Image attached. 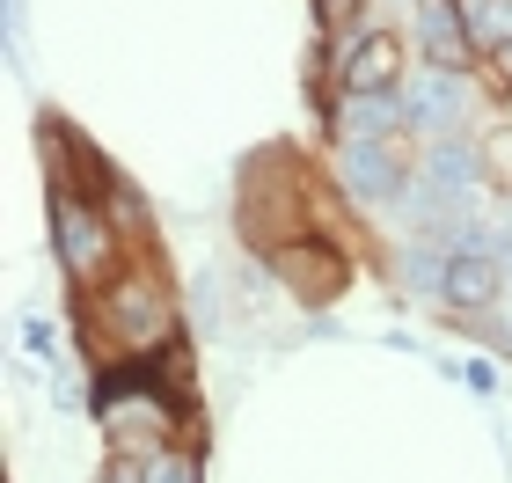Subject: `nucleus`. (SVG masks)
I'll use <instances>...</instances> for the list:
<instances>
[{"instance_id": "obj_13", "label": "nucleus", "mask_w": 512, "mask_h": 483, "mask_svg": "<svg viewBox=\"0 0 512 483\" xmlns=\"http://www.w3.org/2000/svg\"><path fill=\"white\" fill-rule=\"evenodd\" d=\"M147 483H198V447H161L147 462Z\"/></svg>"}, {"instance_id": "obj_8", "label": "nucleus", "mask_w": 512, "mask_h": 483, "mask_svg": "<svg viewBox=\"0 0 512 483\" xmlns=\"http://www.w3.org/2000/svg\"><path fill=\"white\" fill-rule=\"evenodd\" d=\"M447 271H454L447 235H403V249H395V279H403L410 301H447Z\"/></svg>"}, {"instance_id": "obj_9", "label": "nucleus", "mask_w": 512, "mask_h": 483, "mask_svg": "<svg viewBox=\"0 0 512 483\" xmlns=\"http://www.w3.org/2000/svg\"><path fill=\"white\" fill-rule=\"evenodd\" d=\"M498 301H505V264H498V257H454V271H447V301H439V308L483 322Z\"/></svg>"}, {"instance_id": "obj_7", "label": "nucleus", "mask_w": 512, "mask_h": 483, "mask_svg": "<svg viewBox=\"0 0 512 483\" xmlns=\"http://www.w3.org/2000/svg\"><path fill=\"white\" fill-rule=\"evenodd\" d=\"M403 30H410V52L425 59V66H476V44H469V30H461L454 0H425Z\"/></svg>"}, {"instance_id": "obj_16", "label": "nucleus", "mask_w": 512, "mask_h": 483, "mask_svg": "<svg viewBox=\"0 0 512 483\" xmlns=\"http://www.w3.org/2000/svg\"><path fill=\"white\" fill-rule=\"evenodd\" d=\"M491 81H498V88H505V96H512V44H505V52L491 59Z\"/></svg>"}, {"instance_id": "obj_10", "label": "nucleus", "mask_w": 512, "mask_h": 483, "mask_svg": "<svg viewBox=\"0 0 512 483\" xmlns=\"http://www.w3.org/2000/svg\"><path fill=\"white\" fill-rule=\"evenodd\" d=\"M461 8V30H469L476 59H498L512 44V0H454Z\"/></svg>"}, {"instance_id": "obj_1", "label": "nucleus", "mask_w": 512, "mask_h": 483, "mask_svg": "<svg viewBox=\"0 0 512 483\" xmlns=\"http://www.w3.org/2000/svg\"><path fill=\"white\" fill-rule=\"evenodd\" d=\"M88 330H96V352L110 359H154L183 344V308L154 264H125L103 293H88Z\"/></svg>"}, {"instance_id": "obj_4", "label": "nucleus", "mask_w": 512, "mask_h": 483, "mask_svg": "<svg viewBox=\"0 0 512 483\" xmlns=\"http://www.w3.org/2000/svg\"><path fill=\"white\" fill-rule=\"evenodd\" d=\"M417 183L447 205V220L483 213V191H491V154H483L476 132H447V140L417 147Z\"/></svg>"}, {"instance_id": "obj_15", "label": "nucleus", "mask_w": 512, "mask_h": 483, "mask_svg": "<svg viewBox=\"0 0 512 483\" xmlns=\"http://www.w3.org/2000/svg\"><path fill=\"white\" fill-rule=\"evenodd\" d=\"M96 483H147V454H110Z\"/></svg>"}, {"instance_id": "obj_14", "label": "nucleus", "mask_w": 512, "mask_h": 483, "mask_svg": "<svg viewBox=\"0 0 512 483\" xmlns=\"http://www.w3.org/2000/svg\"><path fill=\"white\" fill-rule=\"evenodd\" d=\"M22 352H30V359H52V366H59V322H44V315H22Z\"/></svg>"}, {"instance_id": "obj_11", "label": "nucleus", "mask_w": 512, "mask_h": 483, "mask_svg": "<svg viewBox=\"0 0 512 483\" xmlns=\"http://www.w3.org/2000/svg\"><path fill=\"white\" fill-rule=\"evenodd\" d=\"M359 22H374V0H315V30L322 37H352Z\"/></svg>"}, {"instance_id": "obj_12", "label": "nucleus", "mask_w": 512, "mask_h": 483, "mask_svg": "<svg viewBox=\"0 0 512 483\" xmlns=\"http://www.w3.org/2000/svg\"><path fill=\"white\" fill-rule=\"evenodd\" d=\"M439 374H447V381H469L476 396H498V359H483V352H469V359H439Z\"/></svg>"}, {"instance_id": "obj_17", "label": "nucleus", "mask_w": 512, "mask_h": 483, "mask_svg": "<svg viewBox=\"0 0 512 483\" xmlns=\"http://www.w3.org/2000/svg\"><path fill=\"white\" fill-rule=\"evenodd\" d=\"M505 293H512V279H505Z\"/></svg>"}, {"instance_id": "obj_3", "label": "nucleus", "mask_w": 512, "mask_h": 483, "mask_svg": "<svg viewBox=\"0 0 512 483\" xmlns=\"http://www.w3.org/2000/svg\"><path fill=\"white\" fill-rule=\"evenodd\" d=\"M403 118H410V140H447V132H469L476 118V66H425L417 59L403 74Z\"/></svg>"}, {"instance_id": "obj_2", "label": "nucleus", "mask_w": 512, "mask_h": 483, "mask_svg": "<svg viewBox=\"0 0 512 483\" xmlns=\"http://www.w3.org/2000/svg\"><path fill=\"white\" fill-rule=\"evenodd\" d=\"M52 257L66 271V286L81 293H103L110 279L125 271V242H118V220H110V205L88 191L74 169L52 176Z\"/></svg>"}, {"instance_id": "obj_6", "label": "nucleus", "mask_w": 512, "mask_h": 483, "mask_svg": "<svg viewBox=\"0 0 512 483\" xmlns=\"http://www.w3.org/2000/svg\"><path fill=\"white\" fill-rule=\"evenodd\" d=\"M322 132H330V147H395V140H410L403 88H395V96H322Z\"/></svg>"}, {"instance_id": "obj_5", "label": "nucleus", "mask_w": 512, "mask_h": 483, "mask_svg": "<svg viewBox=\"0 0 512 483\" xmlns=\"http://www.w3.org/2000/svg\"><path fill=\"white\" fill-rule=\"evenodd\" d=\"M330 176H337L344 205H359V213H395V198H403L410 176H417V154H403V140L395 147H337Z\"/></svg>"}]
</instances>
